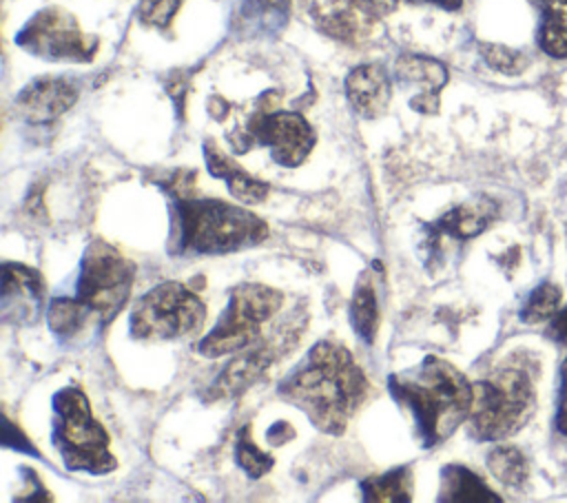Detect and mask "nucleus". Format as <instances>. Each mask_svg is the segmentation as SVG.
<instances>
[{"label": "nucleus", "instance_id": "obj_34", "mask_svg": "<svg viewBox=\"0 0 567 503\" xmlns=\"http://www.w3.org/2000/svg\"><path fill=\"white\" fill-rule=\"evenodd\" d=\"M368 2L374 7H392L396 0H368Z\"/></svg>", "mask_w": 567, "mask_h": 503}, {"label": "nucleus", "instance_id": "obj_29", "mask_svg": "<svg viewBox=\"0 0 567 503\" xmlns=\"http://www.w3.org/2000/svg\"><path fill=\"white\" fill-rule=\"evenodd\" d=\"M177 9H179V0H144L140 7V18L151 27L166 29L173 16L177 13Z\"/></svg>", "mask_w": 567, "mask_h": 503}, {"label": "nucleus", "instance_id": "obj_26", "mask_svg": "<svg viewBox=\"0 0 567 503\" xmlns=\"http://www.w3.org/2000/svg\"><path fill=\"white\" fill-rule=\"evenodd\" d=\"M235 459L239 463V468L252 476V479H259L264 476L270 468H272V456L261 452L252 439H250V425H244L239 432H237V441H235Z\"/></svg>", "mask_w": 567, "mask_h": 503}, {"label": "nucleus", "instance_id": "obj_31", "mask_svg": "<svg viewBox=\"0 0 567 503\" xmlns=\"http://www.w3.org/2000/svg\"><path fill=\"white\" fill-rule=\"evenodd\" d=\"M556 428L567 437V357L560 366V388H558V410H556Z\"/></svg>", "mask_w": 567, "mask_h": 503}, {"label": "nucleus", "instance_id": "obj_22", "mask_svg": "<svg viewBox=\"0 0 567 503\" xmlns=\"http://www.w3.org/2000/svg\"><path fill=\"white\" fill-rule=\"evenodd\" d=\"M538 31L540 49L551 58H567V0H547Z\"/></svg>", "mask_w": 567, "mask_h": 503}, {"label": "nucleus", "instance_id": "obj_33", "mask_svg": "<svg viewBox=\"0 0 567 503\" xmlns=\"http://www.w3.org/2000/svg\"><path fill=\"white\" fill-rule=\"evenodd\" d=\"M412 2H434V4H439L443 9H450V11H454L463 4V0H412Z\"/></svg>", "mask_w": 567, "mask_h": 503}, {"label": "nucleus", "instance_id": "obj_4", "mask_svg": "<svg viewBox=\"0 0 567 503\" xmlns=\"http://www.w3.org/2000/svg\"><path fill=\"white\" fill-rule=\"evenodd\" d=\"M534 412V377L518 357L507 359L487 379L474 383L470 434L498 441L518 432Z\"/></svg>", "mask_w": 567, "mask_h": 503}, {"label": "nucleus", "instance_id": "obj_27", "mask_svg": "<svg viewBox=\"0 0 567 503\" xmlns=\"http://www.w3.org/2000/svg\"><path fill=\"white\" fill-rule=\"evenodd\" d=\"M288 0H246L244 16L252 24L257 22L261 29H277L286 22Z\"/></svg>", "mask_w": 567, "mask_h": 503}, {"label": "nucleus", "instance_id": "obj_5", "mask_svg": "<svg viewBox=\"0 0 567 503\" xmlns=\"http://www.w3.org/2000/svg\"><path fill=\"white\" fill-rule=\"evenodd\" d=\"M53 441L64 459L66 470L106 474L115 470L109 452V434L93 417L86 394L66 386L53 397Z\"/></svg>", "mask_w": 567, "mask_h": 503}, {"label": "nucleus", "instance_id": "obj_10", "mask_svg": "<svg viewBox=\"0 0 567 503\" xmlns=\"http://www.w3.org/2000/svg\"><path fill=\"white\" fill-rule=\"evenodd\" d=\"M246 137L266 144L281 166H299L315 146L310 124L295 111H259L248 124Z\"/></svg>", "mask_w": 567, "mask_h": 503}, {"label": "nucleus", "instance_id": "obj_21", "mask_svg": "<svg viewBox=\"0 0 567 503\" xmlns=\"http://www.w3.org/2000/svg\"><path fill=\"white\" fill-rule=\"evenodd\" d=\"M361 494L374 503H405L412 499V472L410 468H394L370 476L361 483Z\"/></svg>", "mask_w": 567, "mask_h": 503}, {"label": "nucleus", "instance_id": "obj_11", "mask_svg": "<svg viewBox=\"0 0 567 503\" xmlns=\"http://www.w3.org/2000/svg\"><path fill=\"white\" fill-rule=\"evenodd\" d=\"M78 100V86L64 78H38L16 97V111L31 124L58 120Z\"/></svg>", "mask_w": 567, "mask_h": 503}, {"label": "nucleus", "instance_id": "obj_19", "mask_svg": "<svg viewBox=\"0 0 567 503\" xmlns=\"http://www.w3.org/2000/svg\"><path fill=\"white\" fill-rule=\"evenodd\" d=\"M445 503H498L501 496L492 492L485 481L465 465H445L441 470V494Z\"/></svg>", "mask_w": 567, "mask_h": 503}, {"label": "nucleus", "instance_id": "obj_23", "mask_svg": "<svg viewBox=\"0 0 567 503\" xmlns=\"http://www.w3.org/2000/svg\"><path fill=\"white\" fill-rule=\"evenodd\" d=\"M91 310L78 297H55L49 306V328L58 337L78 335L86 321Z\"/></svg>", "mask_w": 567, "mask_h": 503}, {"label": "nucleus", "instance_id": "obj_24", "mask_svg": "<svg viewBox=\"0 0 567 503\" xmlns=\"http://www.w3.org/2000/svg\"><path fill=\"white\" fill-rule=\"evenodd\" d=\"M489 472L509 487H518L525 483L529 465L525 454L514 445H498L487 454Z\"/></svg>", "mask_w": 567, "mask_h": 503}, {"label": "nucleus", "instance_id": "obj_30", "mask_svg": "<svg viewBox=\"0 0 567 503\" xmlns=\"http://www.w3.org/2000/svg\"><path fill=\"white\" fill-rule=\"evenodd\" d=\"M2 443H4L7 448L20 450V452L38 454V450L27 441V437L20 432V428H16L9 419H4V421H2Z\"/></svg>", "mask_w": 567, "mask_h": 503}, {"label": "nucleus", "instance_id": "obj_25", "mask_svg": "<svg viewBox=\"0 0 567 503\" xmlns=\"http://www.w3.org/2000/svg\"><path fill=\"white\" fill-rule=\"evenodd\" d=\"M560 288L551 281H543L538 284L525 299L523 308H520V319L525 324H538L545 321L549 317H554L558 312V304H560Z\"/></svg>", "mask_w": 567, "mask_h": 503}, {"label": "nucleus", "instance_id": "obj_14", "mask_svg": "<svg viewBox=\"0 0 567 503\" xmlns=\"http://www.w3.org/2000/svg\"><path fill=\"white\" fill-rule=\"evenodd\" d=\"M346 95L352 109L365 117H381L392 100V82L381 64H361L346 78Z\"/></svg>", "mask_w": 567, "mask_h": 503}, {"label": "nucleus", "instance_id": "obj_9", "mask_svg": "<svg viewBox=\"0 0 567 503\" xmlns=\"http://www.w3.org/2000/svg\"><path fill=\"white\" fill-rule=\"evenodd\" d=\"M16 42L33 55L64 62H89L97 51V40L84 33L78 20L60 7L38 11L20 29Z\"/></svg>", "mask_w": 567, "mask_h": 503}, {"label": "nucleus", "instance_id": "obj_16", "mask_svg": "<svg viewBox=\"0 0 567 503\" xmlns=\"http://www.w3.org/2000/svg\"><path fill=\"white\" fill-rule=\"evenodd\" d=\"M277 343L261 341L252 348H244L217 377L213 383L215 397H237L246 388H250L275 361Z\"/></svg>", "mask_w": 567, "mask_h": 503}, {"label": "nucleus", "instance_id": "obj_15", "mask_svg": "<svg viewBox=\"0 0 567 503\" xmlns=\"http://www.w3.org/2000/svg\"><path fill=\"white\" fill-rule=\"evenodd\" d=\"M394 73L401 82L419 86V93L412 97V109L421 113H434L439 109V93L447 82L443 62L427 55L405 53L396 60Z\"/></svg>", "mask_w": 567, "mask_h": 503}, {"label": "nucleus", "instance_id": "obj_1", "mask_svg": "<svg viewBox=\"0 0 567 503\" xmlns=\"http://www.w3.org/2000/svg\"><path fill=\"white\" fill-rule=\"evenodd\" d=\"M279 392L319 430L341 434L368 394V379L348 348L319 341L306 361L281 381Z\"/></svg>", "mask_w": 567, "mask_h": 503}, {"label": "nucleus", "instance_id": "obj_13", "mask_svg": "<svg viewBox=\"0 0 567 503\" xmlns=\"http://www.w3.org/2000/svg\"><path fill=\"white\" fill-rule=\"evenodd\" d=\"M44 284L38 270L11 261L2 266V310L7 319L13 315L16 324L33 321V317H38Z\"/></svg>", "mask_w": 567, "mask_h": 503}, {"label": "nucleus", "instance_id": "obj_32", "mask_svg": "<svg viewBox=\"0 0 567 503\" xmlns=\"http://www.w3.org/2000/svg\"><path fill=\"white\" fill-rule=\"evenodd\" d=\"M549 332H551L556 339L567 341V308L554 315V319H551V324H549Z\"/></svg>", "mask_w": 567, "mask_h": 503}, {"label": "nucleus", "instance_id": "obj_28", "mask_svg": "<svg viewBox=\"0 0 567 503\" xmlns=\"http://www.w3.org/2000/svg\"><path fill=\"white\" fill-rule=\"evenodd\" d=\"M481 55L492 69L507 73V75L520 73L527 66V58L523 53H518L509 47H503V44H494V42H481Z\"/></svg>", "mask_w": 567, "mask_h": 503}, {"label": "nucleus", "instance_id": "obj_3", "mask_svg": "<svg viewBox=\"0 0 567 503\" xmlns=\"http://www.w3.org/2000/svg\"><path fill=\"white\" fill-rule=\"evenodd\" d=\"M268 235L252 211L210 197H179L175 204L173 244L177 253L217 255L255 246Z\"/></svg>", "mask_w": 567, "mask_h": 503}, {"label": "nucleus", "instance_id": "obj_12", "mask_svg": "<svg viewBox=\"0 0 567 503\" xmlns=\"http://www.w3.org/2000/svg\"><path fill=\"white\" fill-rule=\"evenodd\" d=\"M374 4L368 0H326L317 11V27L341 42H363L377 29Z\"/></svg>", "mask_w": 567, "mask_h": 503}, {"label": "nucleus", "instance_id": "obj_17", "mask_svg": "<svg viewBox=\"0 0 567 503\" xmlns=\"http://www.w3.org/2000/svg\"><path fill=\"white\" fill-rule=\"evenodd\" d=\"M204 157L210 175L224 179L230 188V193L244 202V204H257L266 199L268 195V184L255 179L248 175L235 160H230L226 153H221L213 142L204 144Z\"/></svg>", "mask_w": 567, "mask_h": 503}, {"label": "nucleus", "instance_id": "obj_20", "mask_svg": "<svg viewBox=\"0 0 567 503\" xmlns=\"http://www.w3.org/2000/svg\"><path fill=\"white\" fill-rule=\"evenodd\" d=\"M350 324L365 343L374 341L379 330V301H377L374 281L368 275H361L354 288L352 304H350Z\"/></svg>", "mask_w": 567, "mask_h": 503}, {"label": "nucleus", "instance_id": "obj_18", "mask_svg": "<svg viewBox=\"0 0 567 503\" xmlns=\"http://www.w3.org/2000/svg\"><path fill=\"white\" fill-rule=\"evenodd\" d=\"M498 215V206L494 199L481 195V197H474L452 211H447L436 228L441 233H447L456 239H470V237H476L478 233H483Z\"/></svg>", "mask_w": 567, "mask_h": 503}, {"label": "nucleus", "instance_id": "obj_6", "mask_svg": "<svg viewBox=\"0 0 567 503\" xmlns=\"http://www.w3.org/2000/svg\"><path fill=\"white\" fill-rule=\"evenodd\" d=\"M284 295L272 286L257 281H241L230 290L226 310L215 328L199 341L197 350L204 357H221L239 352L255 343L261 326L281 308Z\"/></svg>", "mask_w": 567, "mask_h": 503}, {"label": "nucleus", "instance_id": "obj_35", "mask_svg": "<svg viewBox=\"0 0 567 503\" xmlns=\"http://www.w3.org/2000/svg\"><path fill=\"white\" fill-rule=\"evenodd\" d=\"M529 2H534V4H538V7H543L547 0H529Z\"/></svg>", "mask_w": 567, "mask_h": 503}, {"label": "nucleus", "instance_id": "obj_8", "mask_svg": "<svg viewBox=\"0 0 567 503\" xmlns=\"http://www.w3.org/2000/svg\"><path fill=\"white\" fill-rule=\"evenodd\" d=\"M133 273V264L117 248L95 239L89 244L82 257L78 299H82V304L91 310V315L100 317V321H109L126 304Z\"/></svg>", "mask_w": 567, "mask_h": 503}, {"label": "nucleus", "instance_id": "obj_7", "mask_svg": "<svg viewBox=\"0 0 567 503\" xmlns=\"http://www.w3.org/2000/svg\"><path fill=\"white\" fill-rule=\"evenodd\" d=\"M206 306L186 284L164 281L151 288L131 312V335L137 339H177L197 332Z\"/></svg>", "mask_w": 567, "mask_h": 503}, {"label": "nucleus", "instance_id": "obj_2", "mask_svg": "<svg viewBox=\"0 0 567 503\" xmlns=\"http://www.w3.org/2000/svg\"><path fill=\"white\" fill-rule=\"evenodd\" d=\"M388 390L414 419L423 445L445 441L470 417L474 386L445 359L425 357L416 368L392 374Z\"/></svg>", "mask_w": 567, "mask_h": 503}]
</instances>
